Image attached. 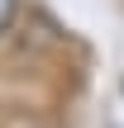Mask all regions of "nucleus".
Listing matches in <instances>:
<instances>
[{
  "instance_id": "1",
  "label": "nucleus",
  "mask_w": 124,
  "mask_h": 128,
  "mask_svg": "<svg viewBox=\"0 0 124 128\" xmlns=\"http://www.w3.org/2000/svg\"><path fill=\"white\" fill-rule=\"evenodd\" d=\"M10 19H14V0H0V33L10 28Z\"/></svg>"
}]
</instances>
